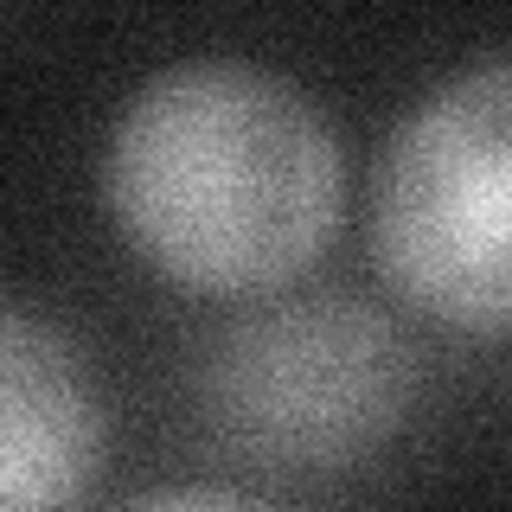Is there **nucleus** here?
Instances as JSON below:
<instances>
[{
    "instance_id": "f257e3e1",
    "label": "nucleus",
    "mask_w": 512,
    "mask_h": 512,
    "mask_svg": "<svg viewBox=\"0 0 512 512\" xmlns=\"http://www.w3.org/2000/svg\"><path fill=\"white\" fill-rule=\"evenodd\" d=\"M346 160L308 90L244 58L173 64L109 135V212L148 269L192 295H269L314 269Z\"/></svg>"
},
{
    "instance_id": "f03ea898",
    "label": "nucleus",
    "mask_w": 512,
    "mask_h": 512,
    "mask_svg": "<svg viewBox=\"0 0 512 512\" xmlns=\"http://www.w3.org/2000/svg\"><path fill=\"white\" fill-rule=\"evenodd\" d=\"M378 269L455 333H512V58L448 77L404 116L372 199Z\"/></svg>"
},
{
    "instance_id": "7ed1b4c3",
    "label": "nucleus",
    "mask_w": 512,
    "mask_h": 512,
    "mask_svg": "<svg viewBox=\"0 0 512 512\" xmlns=\"http://www.w3.org/2000/svg\"><path fill=\"white\" fill-rule=\"evenodd\" d=\"M410 352L359 301H288L224 340L212 404L224 436L269 468H340L410 410Z\"/></svg>"
},
{
    "instance_id": "20e7f679",
    "label": "nucleus",
    "mask_w": 512,
    "mask_h": 512,
    "mask_svg": "<svg viewBox=\"0 0 512 512\" xmlns=\"http://www.w3.org/2000/svg\"><path fill=\"white\" fill-rule=\"evenodd\" d=\"M103 416L52 320L0 301V512L71 506L90 487Z\"/></svg>"
},
{
    "instance_id": "39448f33",
    "label": "nucleus",
    "mask_w": 512,
    "mask_h": 512,
    "mask_svg": "<svg viewBox=\"0 0 512 512\" xmlns=\"http://www.w3.org/2000/svg\"><path fill=\"white\" fill-rule=\"evenodd\" d=\"M141 506H244V493H224V487H173V493H148Z\"/></svg>"
}]
</instances>
